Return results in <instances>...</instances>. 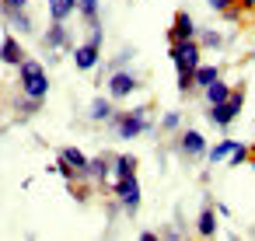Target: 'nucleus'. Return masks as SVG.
<instances>
[{"mask_svg": "<svg viewBox=\"0 0 255 241\" xmlns=\"http://www.w3.org/2000/svg\"><path fill=\"white\" fill-rule=\"evenodd\" d=\"M74 14H81V21H98V0H77V11Z\"/></svg>", "mask_w": 255, "mask_h": 241, "instance_id": "24", "label": "nucleus"}, {"mask_svg": "<svg viewBox=\"0 0 255 241\" xmlns=\"http://www.w3.org/2000/svg\"><path fill=\"white\" fill-rule=\"evenodd\" d=\"M18 7H28V0H0V11H18Z\"/></svg>", "mask_w": 255, "mask_h": 241, "instance_id": "28", "label": "nucleus"}, {"mask_svg": "<svg viewBox=\"0 0 255 241\" xmlns=\"http://www.w3.org/2000/svg\"><path fill=\"white\" fill-rule=\"evenodd\" d=\"M168 56H171V63H175L178 74H192L203 63V46L196 39H182V42H171L168 46Z\"/></svg>", "mask_w": 255, "mask_h": 241, "instance_id": "5", "label": "nucleus"}, {"mask_svg": "<svg viewBox=\"0 0 255 241\" xmlns=\"http://www.w3.org/2000/svg\"><path fill=\"white\" fill-rule=\"evenodd\" d=\"M74 11H77V0H49V18L53 21H70Z\"/></svg>", "mask_w": 255, "mask_h": 241, "instance_id": "18", "label": "nucleus"}, {"mask_svg": "<svg viewBox=\"0 0 255 241\" xmlns=\"http://www.w3.org/2000/svg\"><path fill=\"white\" fill-rule=\"evenodd\" d=\"M241 4V11H255V0H238Z\"/></svg>", "mask_w": 255, "mask_h": 241, "instance_id": "30", "label": "nucleus"}, {"mask_svg": "<svg viewBox=\"0 0 255 241\" xmlns=\"http://www.w3.org/2000/svg\"><path fill=\"white\" fill-rule=\"evenodd\" d=\"M241 109H245V84L231 88V95H227L224 102H217V105H206V116H210L213 129H227V126H231V122L241 116Z\"/></svg>", "mask_w": 255, "mask_h": 241, "instance_id": "3", "label": "nucleus"}, {"mask_svg": "<svg viewBox=\"0 0 255 241\" xmlns=\"http://www.w3.org/2000/svg\"><path fill=\"white\" fill-rule=\"evenodd\" d=\"M88 116H91L95 122H109V119L116 116V105H112V98H91V105H88Z\"/></svg>", "mask_w": 255, "mask_h": 241, "instance_id": "15", "label": "nucleus"}, {"mask_svg": "<svg viewBox=\"0 0 255 241\" xmlns=\"http://www.w3.org/2000/svg\"><path fill=\"white\" fill-rule=\"evenodd\" d=\"M196 39H199V46H206V49H224V46H227L217 28H196Z\"/></svg>", "mask_w": 255, "mask_h": 241, "instance_id": "21", "label": "nucleus"}, {"mask_svg": "<svg viewBox=\"0 0 255 241\" xmlns=\"http://www.w3.org/2000/svg\"><path fill=\"white\" fill-rule=\"evenodd\" d=\"M56 161L70 164L77 175H84V168H88V154H84V150H77V147H63V150L56 154Z\"/></svg>", "mask_w": 255, "mask_h": 241, "instance_id": "16", "label": "nucleus"}, {"mask_svg": "<svg viewBox=\"0 0 255 241\" xmlns=\"http://www.w3.org/2000/svg\"><path fill=\"white\" fill-rule=\"evenodd\" d=\"M217 77H220V67H213V63H199V67L192 70V88H199V91H203V88H206V84H213Z\"/></svg>", "mask_w": 255, "mask_h": 241, "instance_id": "17", "label": "nucleus"}, {"mask_svg": "<svg viewBox=\"0 0 255 241\" xmlns=\"http://www.w3.org/2000/svg\"><path fill=\"white\" fill-rule=\"evenodd\" d=\"M133 171H136V157L133 154H112V178L133 175Z\"/></svg>", "mask_w": 255, "mask_h": 241, "instance_id": "20", "label": "nucleus"}, {"mask_svg": "<svg viewBox=\"0 0 255 241\" xmlns=\"http://www.w3.org/2000/svg\"><path fill=\"white\" fill-rule=\"evenodd\" d=\"M112 196H116V203H119V210L126 213V217H136L140 213V203H143V192H140V178H136V171L133 175H119V178H112Z\"/></svg>", "mask_w": 255, "mask_h": 241, "instance_id": "4", "label": "nucleus"}, {"mask_svg": "<svg viewBox=\"0 0 255 241\" xmlns=\"http://www.w3.org/2000/svg\"><path fill=\"white\" fill-rule=\"evenodd\" d=\"M206 4H210V11H217V14H224L227 7H234V4H238V0H206Z\"/></svg>", "mask_w": 255, "mask_h": 241, "instance_id": "27", "label": "nucleus"}, {"mask_svg": "<svg viewBox=\"0 0 255 241\" xmlns=\"http://www.w3.org/2000/svg\"><path fill=\"white\" fill-rule=\"evenodd\" d=\"M81 178H88L91 185H112V154L105 150L98 157H88V168Z\"/></svg>", "mask_w": 255, "mask_h": 241, "instance_id": "7", "label": "nucleus"}, {"mask_svg": "<svg viewBox=\"0 0 255 241\" xmlns=\"http://www.w3.org/2000/svg\"><path fill=\"white\" fill-rule=\"evenodd\" d=\"M227 95H231V84H227V81H220V77H217L213 84H206V88H203V98H206V105H217V102H224Z\"/></svg>", "mask_w": 255, "mask_h": 241, "instance_id": "19", "label": "nucleus"}, {"mask_svg": "<svg viewBox=\"0 0 255 241\" xmlns=\"http://www.w3.org/2000/svg\"><path fill=\"white\" fill-rule=\"evenodd\" d=\"M136 88H140V77H136L133 70L112 67V74H109V98H112V102H123V98H129Z\"/></svg>", "mask_w": 255, "mask_h": 241, "instance_id": "6", "label": "nucleus"}, {"mask_svg": "<svg viewBox=\"0 0 255 241\" xmlns=\"http://www.w3.org/2000/svg\"><path fill=\"white\" fill-rule=\"evenodd\" d=\"M220 18H224V21H231V25H234V21H238V18H241V4H234V7H227V11H224V14H220Z\"/></svg>", "mask_w": 255, "mask_h": 241, "instance_id": "29", "label": "nucleus"}, {"mask_svg": "<svg viewBox=\"0 0 255 241\" xmlns=\"http://www.w3.org/2000/svg\"><path fill=\"white\" fill-rule=\"evenodd\" d=\"M14 109H18V119H28V116H35V112L42 109V102H39V98L21 95V98H14Z\"/></svg>", "mask_w": 255, "mask_h": 241, "instance_id": "23", "label": "nucleus"}, {"mask_svg": "<svg viewBox=\"0 0 255 241\" xmlns=\"http://www.w3.org/2000/svg\"><path fill=\"white\" fill-rule=\"evenodd\" d=\"M227 164H231V168H238V164H248V143H234V150H231Z\"/></svg>", "mask_w": 255, "mask_h": 241, "instance_id": "26", "label": "nucleus"}, {"mask_svg": "<svg viewBox=\"0 0 255 241\" xmlns=\"http://www.w3.org/2000/svg\"><path fill=\"white\" fill-rule=\"evenodd\" d=\"M248 164H252V168H255V143H252V147H248Z\"/></svg>", "mask_w": 255, "mask_h": 241, "instance_id": "31", "label": "nucleus"}, {"mask_svg": "<svg viewBox=\"0 0 255 241\" xmlns=\"http://www.w3.org/2000/svg\"><path fill=\"white\" fill-rule=\"evenodd\" d=\"M70 53H74V67H77V70H84V74H88V70H95V67H98V60H102V46H95V42H81V46H74Z\"/></svg>", "mask_w": 255, "mask_h": 241, "instance_id": "10", "label": "nucleus"}, {"mask_svg": "<svg viewBox=\"0 0 255 241\" xmlns=\"http://www.w3.org/2000/svg\"><path fill=\"white\" fill-rule=\"evenodd\" d=\"M196 234H199V238H213V234H217V206L206 203V206L199 210V217H196Z\"/></svg>", "mask_w": 255, "mask_h": 241, "instance_id": "14", "label": "nucleus"}, {"mask_svg": "<svg viewBox=\"0 0 255 241\" xmlns=\"http://www.w3.org/2000/svg\"><path fill=\"white\" fill-rule=\"evenodd\" d=\"M234 143H238V140H220V143H213V147L206 150L210 164H220V161H227V157H231V150H234Z\"/></svg>", "mask_w": 255, "mask_h": 241, "instance_id": "22", "label": "nucleus"}, {"mask_svg": "<svg viewBox=\"0 0 255 241\" xmlns=\"http://www.w3.org/2000/svg\"><path fill=\"white\" fill-rule=\"evenodd\" d=\"M21 60H25V49H21L18 35H14V32H7L4 39H0V63H7V67H18Z\"/></svg>", "mask_w": 255, "mask_h": 241, "instance_id": "12", "label": "nucleus"}, {"mask_svg": "<svg viewBox=\"0 0 255 241\" xmlns=\"http://www.w3.org/2000/svg\"><path fill=\"white\" fill-rule=\"evenodd\" d=\"M42 42L49 46V49H74V39H70V28H67V21H53L46 32H42Z\"/></svg>", "mask_w": 255, "mask_h": 241, "instance_id": "9", "label": "nucleus"}, {"mask_svg": "<svg viewBox=\"0 0 255 241\" xmlns=\"http://www.w3.org/2000/svg\"><path fill=\"white\" fill-rule=\"evenodd\" d=\"M18 84H21V95L39 98V102H46V95H49V74H46V67H42L39 60H32V56H25V60L18 63Z\"/></svg>", "mask_w": 255, "mask_h": 241, "instance_id": "2", "label": "nucleus"}, {"mask_svg": "<svg viewBox=\"0 0 255 241\" xmlns=\"http://www.w3.org/2000/svg\"><path fill=\"white\" fill-rule=\"evenodd\" d=\"M161 129H164V133H178V129H182V116H178V112H164V116H161Z\"/></svg>", "mask_w": 255, "mask_h": 241, "instance_id": "25", "label": "nucleus"}, {"mask_svg": "<svg viewBox=\"0 0 255 241\" xmlns=\"http://www.w3.org/2000/svg\"><path fill=\"white\" fill-rule=\"evenodd\" d=\"M4 21H7V28H11L14 35H32V32H35V21L28 18V11H25V7L7 11V14H4Z\"/></svg>", "mask_w": 255, "mask_h": 241, "instance_id": "13", "label": "nucleus"}, {"mask_svg": "<svg viewBox=\"0 0 255 241\" xmlns=\"http://www.w3.org/2000/svg\"><path fill=\"white\" fill-rule=\"evenodd\" d=\"M182 39H196V21L189 11H178L171 28H168V42H182Z\"/></svg>", "mask_w": 255, "mask_h": 241, "instance_id": "11", "label": "nucleus"}, {"mask_svg": "<svg viewBox=\"0 0 255 241\" xmlns=\"http://www.w3.org/2000/svg\"><path fill=\"white\" fill-rule=\"evenodd\" d=\"M109 122H112V133H116L119 140H136V136H143V133H150V129H154V122H150V105L116 112Z\"/></svg>", "mask_w": 255, "mask_h": 241, "instance_id": "1", "label": "nucleus"}, {"mask_svg": "<svg viewBox=\"0 0 255 241\" xmlns=\"http://www.w3.org/2000/svg\"><path fill=\"white\" fill-rule=\"evenodd\" d=\"M178 154L185 157V161H196V157H206V140H203V133L199 129H182V136H178Z\"/></svg>", "mask_w": 255, "mask_h": 241, "instance_id": "8", "label": "nucleus"}]
</instances>
